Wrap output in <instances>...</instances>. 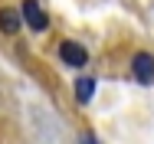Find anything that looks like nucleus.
<instances>
[{
  "label": "nucleus",
  "mask_w": 154,
  "mask_h": 144,
  "mask_svg": "<svg viewBox=\"0 0 154 144\" xmlns=\"http://www.w3.org/2000/svg\"><path fill=\"white\" fill-rule=\"evenodd\" d=\"M59 59L69 66V69H85L89 49H85L82 43H75V39H62V43H59Z\"/></svg>",
  "instance_id": "obj_1"
},
{
  "label": "nucleus",
  "mask_w": 154,
  "mask_h": 144,
  "mask_svg": "<svg viewBox=\"0 0 154 144\" xmlns=\"http://www.w3.org/2000/svg\"><path fill=\"white\" fill-rule=\"evenodd\" d=\"M131 75L138 79V85H151L154 82V56L151 53H138L131 59Z\"/></svg>",
  "instance_id": "obj_3"
},
{
  "label": "nucleus",
  "mask_w": 154,
  "mask_h": 144,
  "mask_svg": "<svg viewBox=\"0 0 154 144\" xmlns=\"http://www.w3.org/2000/svg\"><path fill=\"white\" fill-rule=\"evenodd\" d=\"M72 92H75V102H79V105H89V102H92V95H95V79L92 75H82V79H75V82H72Z\"/></svg>",
  "instance_id": "obj_5"
},
{
  "label": "nucleus",
  "mask_w": 154,
  "mask_h": 144,
  "mask_svg": "<svg viewBox=\"0 0 154 144\" xmlns=\"http://www.w3.org/2000/svg\"><path fill=\"white\" fill-rule=\"evenodd\" d=\"M20 20H23L33 33H43V29L49 26V17H46V10L39 7V0H23V7H20Z\"/></svg>",
  "instance_id": "obj_2"
},
{
  "label": "nucleus",
  "mask_w": 154,
  "mask_h": 144,
  "mask_svg": "<svg viewBox=\"0 0 154 144\" xmlns=\"http://www.w3.org/2000/svg\"><path fill=\"white\" fill-rule=\"evenodd\" d=\"M79 144H102V141L95 138L92 131H82V134H79Z\"/></svg>",
  "instance_id": "obj_6"
},
{
  "label": "nucleus",
  "mask_w": 154,
  "mask_h": 144,
  "mask_svg": "<svg viewBox=\"0 0 154 144\" xmlns=\"http://www.w3.org/2000/svg\"><path fill=\"white\" fill-rule=\"evenodd\" d=\"M20 26H23L20 10H13V7H0V33L13 36V33H20Z\"/></svg>",
  "instance_id": "obj_4"
}]
</instances>
